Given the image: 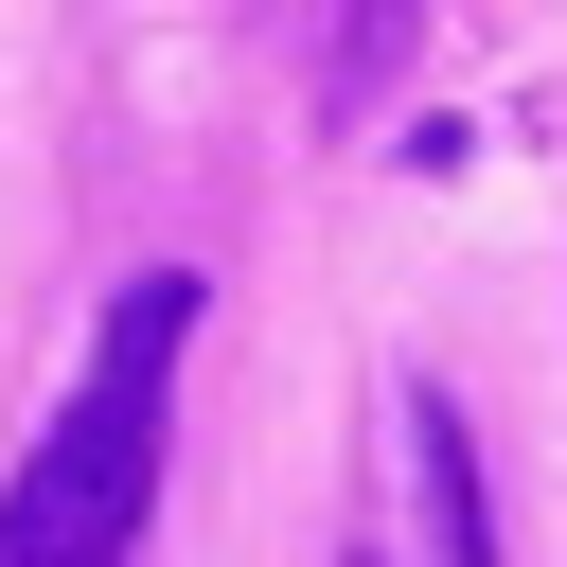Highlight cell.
<instances>
[{
    "instance_id": "6da1fadb",
    "label": "cell",
    "mask_w": 567,
    "mask_h": 567,
    "mask_svg": "<svg viewBox=\"0 0 567 567\" xmlns=\"http://www.w3.org/2000/svg\"><path fill=\"white\" fill-rule=\"evenodd\" d=\"M195 284L142 266L89 337V390L35 425V461L0 478V567H142V496H159V390H177Z\"/></svg>"
},
{
    "instance_id": "7a4b0ae2",
    "label": "cell",
    "mask_w": 567,
    "mask_h": 567,
    "mask_svg": "<svg viewBox=\"0 0 567 567\" xmlns=\"http://www.w3.org/2000/svg\"><path fill=\"white\" fill-rule=\"evenodd\" d=\"M408 478H425V567H496V532H478V443H461L443 390H408Z\"/></svg>"
},
{
    "instance_id": "3957f363",
    "label": "cell",
    "mask_w": 567,
    "mask_h": 567,
    "mask_svg": "<svg viewBox=\"0 0 567 567\" xmlns=\"http://www.w3.org/2000/svg\"><path fill=\"white\" fill-rule=\"evenodd\" d=\"M390 35H408V0H354V35H337V106H354V89L390 71Z\"/></svg>"
}]
</instances>
